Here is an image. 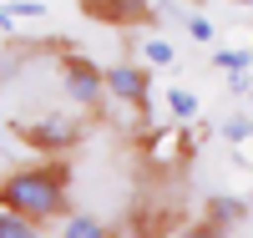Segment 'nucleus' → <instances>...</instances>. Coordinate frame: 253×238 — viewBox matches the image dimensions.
<instances>
[{
  "label": "nucleus",
  "instance_id": "5",
  "mask_svg": "<svg viewBox=\"0 0 253 238\" xmlns=\"http://www.w3.org/2000/svg\"><path fill=\"white\" fill-rule=\"evenodd\" d=\"M243 218H248L243 198H213L203 213V233H233V228H243Z\"/></svg>",
  "mask_w": 253,
  "mask_h": 238
},
{
  "label": "nucleus",
  "instance_id": "12",
  "mask_svg": "<svg viewBox=\"0 0 253 238\" xmlns=\"http://www.w3.org/2000/svg\"><path fill=\"white\" fill-rule=\"evenodd\" d=\"M223 142H248V117H228L223 122Z\"/></svg>",
  "mask_w": 253,
  "mask_h": 238
},
{
  "label": "nucleus",
  "instance_id": "2",
  "mask_svg": "<svg viewBox=\"0 0 253 238\" xmlns=\"http://www.w3.org/2000/svg\"><path fill=\"white\" fill-rule=\"evenodd\" d=\"M15 137L26 147H36V152H46V157H66L81 142V122H71V117H41V122L15 127Z\"/></svg>",
  "mask_w": 253,
  "mask_h": 238
},
{
  "label": "nucleus",
  "instance_id": "17",
  "mask_svg": "<svg viewBox=\"0 0 253 238\" xmlns=\"http://www.w3.org/2000/svg\"><path fill=\"white\" fill-rule=\"evenodd\" d=\"M248 137H253V117H248Z\"/></svg>",
  "mask_w": 253,
  "mask_h": 238
},
{
  "label": "nucleus",
  "instance_id": "15",
  "mask_svg": "<svg viewBox=\"0 0 253 238\" xmlns=\"http://www.w3.org/2000/svg\"><path fill=\"white\" fill-rule=\"evenodd\" d=\"M0 31H15V15H10V5L0 0Z\"/></svg>",
  "mask_w": 253,
  "mask_h": 238
},
{
  "label": "nucleus",
  "instance_id": "1",
  "mask_svg": "<svg viewBox=\"0 0 253 238\" xmlns=\"http://www.w3.org/2000/svg\"><path fill=\"white\" fill-rule=\"evenodd\" d=\"M0 208L36 218L41 228L56 223L71 208V167L66 162H36V167H15L0 178Z\"/></svg>",
  "mask_w": 253,
  "mask_h": 238
},
{
  "label": "nucleus",
  "instance_id": "7",
  "mask_svg": "<svg viewBox=\"0 0 253 238\" xmlns=\"http://www.w3.org/2000/svg\"><path fill=\"white\" fill-rule=\"evenodd\" d=\"M0 238H41V223L20 218V213H10V208H0Z\"/></svg>",
  "mask_w": 253,
  "mask_h": 238
},
{
  "label": "nucleus",
  "instance_id": "10",
  "mask_svg": "<svg viewBox=\"0 0 253 238\" xmlns=\"http://www.w3.org/2000/svg\"><path fill=\"white\" fill-rule=\"evenodd\" d=\"M213 66H218V71H248V66H253V51H248V46H223V51L213 56Z\"/></svg>",
  "mask_w": 253,
  "mask_h": 238
},
{
  "label": "nucleus",
  "instance_id": "4",
  "mask_svg": "<svg viewBox=\"0 0 253 238\" xmlns=\"http://www.w3.org/2000/svg\"><path fill=\"white\" fill-rule=\"evenodd\" d=\"M101 76H107V96H117L122 106H137V112L152 106V66L147 61H117Z\"/></svg>",
  "mask_w": 253,
  "mask_h": 238
},
{
  "label": "nucleus",
  "instance_id": "18",
  "mask_svg": "<svg viewBox=\"0 0 253 238\" xmlns=\"http://www.w3.org/2000/svg\"><path fill=\"white\" fill-rule=\"evenodd\" d=\"M248 51H253V46H248Z\"/></svg>",
  "mask_w": 253,
  "mask_h": 238
},
{
  "label": "nucleus",
  "instance_id": "3",
  "mask_svg": "<svg viewBox=\"0 0 253 238\" xmlns=\"http://www.w3.org/2000/svg\"><path fill=\"white\" fill-rule=\"evenodd\" d=\"M61 86H66V101H76V106H96L101 96H107V76H101V66L91 56H81V51L61 56Z\"/></svg>",
  "mask_w": 253,
  "mask_h": 238
},
{
  "label": "nucleus",
  "instance_id": "9",
  "mask_svg": "<svg viewBox=\"0 0 253 238\" xmlns=\"http://www.w3.org/2000/svg\"><path fill=\"white\" fill-rule=\"evenodd\" d=\"M142 56H147V66L152 71H162V66H177V51H172V41H162V36H152L142 46Z\"/></svg>",
  "mask_w": 253,
  "mask_h": 238
},
{
  "label": "nucleus",
  "instance_id": "8",
  "mask_svg": "<svg viewBox=\"0 0 253 238\" xmlns=\"http://www.w3.org/2000/svg\"><path fill=\"white\" fill-rule=\"evenodd\" d=\"M167 112H172V122H193L198 117V96L193 92H187V86H172V92H167Z\"/></svg>",
  "mask_w": 253,
  "mask_h": 238
},
{
  "label": "nucleus",
  "instance_id": "11",
  "mask_svg": "<svg viewBox=\"0 0 253 238\" xmlns=\"http://www.w3.org/2000/svg\"><path fill=\"white\" fill-rule=\"evenodd\" d=\"M182 26H187V36H193V41H213V36H218V31H213V20L198 15V10H187V15H182Z\"/></svg>",
  "mask_w": 253,
  "mask_h": 238
},
{
  "label": "nucleus",
  "instance_id": "16",
  "mask_svg": "<svg viewBox=\"0 0 253 238\" xmlns=\"http://www.w3.org/2000/svg\"><path fill=\"white\" fill-rule=\"evenodd\" d=\"M233 5H248V10H253V0H233Z\"/></svg>",
  "mask_w": 253,
  "mask_h": 238
},
{
  "label": "nucleus",
  "instance_id": "13",
  "mask_svg": "<svg viewBox=\"0 0 253 238\" xmlns=\"http://www.w3.org/2000/svg\"><path fill=\"white\" fill-rule=\"evenodd\" d=\"M10 15H26V20H36V15H46V5H41V0H15V5H10Z\"/></svg>",
  "mask_w": 253,
  "mask_h": 238
},
{
  "label": "nucleus",
  "instance_id": "14",
  "mask_svg": "<svg viewBox=\"0 0 253 238\" xmlns=\"http://www.w3.org/2000/svg\"><path fill=\"white\" fill-rule=\"evenodd\" d=\"M228 92L243 96V92H248V71H228Z\"/></svg>",
  "mask_w": 253,
  "mask_h": 238
},
{
  "label": "nucleus",
  "instance_id": "6",
  "mask_svg": "<svg viewBox=\"0 0 253 238\" xmlns=\"http://www.w3.org/2000/svg\"><path fill=\"white\" fill-rule=\"evenodd\" d=\"M61 238H107V223H101V218H91V213H61Z\"/></svg>",
  "mask_w": 253,
  "mask_h": 238
}]
</instances>
